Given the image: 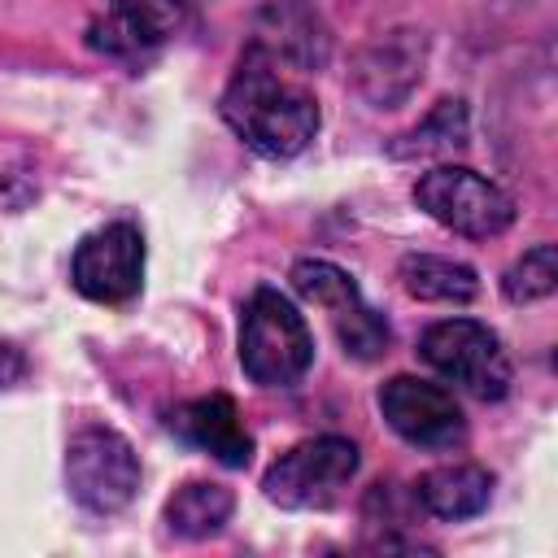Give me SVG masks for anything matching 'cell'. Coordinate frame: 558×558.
Masks as SVG:
<instances>
[{
	"label": "cell",
	"instance_id": "cell-1",
	"mask_svg": "<svg viewBox=\"0 0 558 558\" xmlns=\"http://www.w3.org/2000/svg\"><path fill=\"white\" fill-rule=\"evenodd\" d=\"M227 126L262 157H296L318 131V100L279 70V57L248 48L222 92Z\"/></svg>",
	"mask_w": 558,
	"mask_h": 558
},
{
	"label": "cell",
	"instance_id": "cell-2",
	"mask_svg": "<svg viewBox=\"0 0 558 558\" xmlns=\"http://www.w3.org/2000/svg\"><path fill=\"white\" fill-rule=\"evenodd\" d=\"M314 362V336L279 288H257L240 318V366L262 388H292Z\"/></svg>",
	"mask_w": 558,
	"mask_h": 558
},
{
	"label": "cell",
	"instance_id": "cell-3",
	"mask_svg": "<svg viewBox=\"0 0 558 558\" xmlns=\"http://www.w3.org/2000/svg\"><path fill=\"white\" fill-rule=\"evenodd\" d=\"M418 357L453 388L501 401L510 392V357L493 327L475 318H440L418 336Z\"/></svg>",
	"mask_w": 558,
	"mask_h": 558
},
{
	"label": "cell",
	"instance_id": "cell-4",
	"mask_svg": "<svg viewBox=\"0 0 558 558\" xmlns=\"http://www.w3.org/2000/svg\"><path fill=\"white\" fill-rule=\"evenodd\" d=\"M414 205L427 218H436L445 231L466 235V240H493L514 222V201L493 179L466 166H436L418 174Z\"/></svg>",
	"mask_w": 558,
	"mask_h": 558
},
{
	"label": "cell",
	"instance_id": "cell-5",
	"mask_svg": "<svg viewBox=\"0 0 558 558\" xmlns=\"http://www.w3.org/2000/svg\"><path fill=\"white\" fill-rule=\"evenodd\" d=\"M357 445L344 436H314L270 462L262 488L283 510H327L357 475Z\"/></svg>",
	"mask_w": 558,
	"mask_h": 558
},
{
	"label": "cell",
	"instance_id": "cell-6",
	"mask_svg": "<svg viewBox=\"0 0 558 558\" xmlns=\"http://www.w3.org/2000/svg\"><path fill=\"white\" fill-rule=\"evenodd\" d=\"M70 497L92 514H118L140 488V458L113 427H83L65 445Z\"/></svg>",
	"mask_w": 558,
	"mask_h": 558
},
{
	"label": "cell",
	"instance_id": "cell-7",
	"mask_svg": "<svg viewBox=\"0 0 558 558\" xmlns=\"http://www.w3.org/2000/svg\"><path fill=\"white\" fill-rule=\"evenodd\" d=\"M292 288H296L305 301H314V305H323V310L331 314V327H336V336H340V344H344L349 357L375 362L379 353H388L392 331H388V323L362 301V292H357V283L349 279V270H340L336 262H323V257H301V262L292 266Z\"/></svg>",
	"mask_w": 558,
	"mask_h": 558
},
{
	"label": "cell",
	"instance_id": "cell-8",
	"mask_svg": "<svg viewBox=\"0 0 558 558\" xmlns=\"http://www.w3.org/2000/svg\"><path fill=\"white\" fill-rule=\"evenodd\" d=\"M70 279L87 301L122 305L144 283V235L135 222H105L78 240Z\"/></svg>",
	"mask_w": 558,
	"mask_h": 558
},
{
	"label": "cell",
	"instance_id": "cell-9",
	"mask_svg": "<svg viewBox=\"0 0 558 558\" xmlns=\"http://www.w3.org/2000/svg\"><path fill=\"white\" fill-rule=\"evenodd\" d=\"M379 410L388 427L405 445H418V449H453L466 436V418L453 392L440 384L414 379V375H392L379 388Z\"/></svg>",
	"mask_w": 558,
	"mask_h": 558
},
{
	"label": "cell",
	"instance_id": "cell-10",
	"mask_svg": "<svg viewBox=\"0 0 558 558\" xmlns=\"http://www.w3.org/2000/svg\"><path fill=\"white\" fill-rule=\"evenodd\" d=\"M179 17H183L179 0H105V13L92 22L87 39L109 57L140 61L179 31Z\"/></svg>",
	"mask_w": 558,
	"mask_h": 558
},
{
	"label": "cell",
	"instance_id": "cell-11",
	"mask_svg": "<svg viewBox=\"0 0 558 558\" xmlns=\"http://www.w3.org/2000/svg\"><path fill=\"white\" fill-rule=\"evenodd\" d=\"M170 432L205 453H214L222 466H248L253 458V436L227 392L196 397L179 410H170Z\"/></svg>",
	"mask_w": 558,
	"mask_h": 558
},
{
	"label": "cell",
	"instance_id": "cell-12",
	"mask_svg": "<svg viewBox=\"0 0 558 558\" xmlns=\"http://www.w3.org/2000/svg\"><path fill=\"white\" fill-rule=\"evenodd\" d=\"M414 497H418V506H423L427 514L458 523V519H471V514H480V510L488 506V497H493V475H488L484 466H475V462L432 466V471L418 475Z\"/></svg>",
	"mask_w": 558,
	"mask_h": 558
},
{
	"label": "cell",
	"instance_id": "cell-13",
	"mask_svg": "<svg viewBox=\"0 0 558 558\" xmlns=\"http://www.w3.org/2000/svg\"><path fill=\"white\" fill-rule=\"evenodd\" d=\"M401 288L418 301H440V305H466L480 292V279L466 262L440 257V253H405L401 257Z\"/></svg>",
	"mask_w": 558,
	"mask_h": 558
},
{
	"label": "cell",
	"instance_id": "cell-14",
	"mask_svg": "<svg viewBox=\"0 0 558 558\" xmlns=\"http://www.w3.org/2000/svg\"><path fill=\"white\" fill-rule=\"evenodd\" d=\"M231 510H235L231 488L209 484V480H187V484L166 501V523H170L174 536L205 541V536L222 532V523L231 519Z\"/></svg>",
	"mask_w": 558,
	"mask_h": 558
},
{
	"label": "cell",
	"instance_id": "cell-15",
	"mask_svg": "<svg viewBox=\"0 0 558 558\" xmlns=\"http://www.w3.org/2000/svg\"><path fill=\"white\" fill-rule=\"evenodd\" d=\"M554 288H558V248H554V244L527 248V253L506 270V279H501V292H506V301H514V305L541 301V296H549Z\"/></svg>",
	"mask_w": 558,
	"mask_h": 558
},
{
	"label": "cell",
	"instance_id": "cell-16",
	"mask_svg": "<svg viewBox=\"0 0 558 558\" xmlns=\"http://www.w3.org/2000/svg\"><path fill=\"white\" fill-rule=\"evenodd\" d=\"M462 144H466V109H462V100H440V109L427 113L405 135V144L397 153L401 157L405 153H440V148H462Z\"/></svg>",
	"mask_w": 558,
	"mask_h": 558
}]
</instances>
